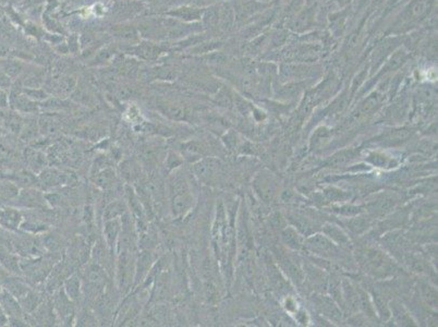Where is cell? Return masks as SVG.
I'll return each mask as SVG.
<instances>
[{"instance_id": "6da1fadb", "label": "cell", "mask_w": 438, "mask_h": 327, "mask_svg": "<svg viewBox=\"0 0 438 327\" xmlns=\"http://www.w3.org/2000/svg\"><path fill=\"white\" fill-rule=\"evenodd\" d=\"M136 253L137 252L129 251L116 253L117 260L113 271H115L117 289L121 297L127 296L129 292L133 290Z\"/></svg>"}, {"instance_id": "7a4b0ae2", "label": "cell", "mask_w": 438, "mask_h": 327, "mask_svg": "<svg viewBox=\"0 0 438 327\" xmlns=\"http://www.w3.org/2000/svg\"><path fill=\"white\" fill-rule=\"evenodd\" d=\"M51 298L59 323L64 326H70L76 323L77 305L67 296L63 288L61 287L54 292Z\"/></svg>"}, {"instance_id": "3957f363", "label": "cell", "mask_w": 438, "mask_h": 327, "mask_svg": "<svg viewBox=\"0 0 438 327\" xmlns=\"http://www.w3.org/2000/svg\"><path fill=\"white\" fill-rule=\"evenodd\" d=\"M29 325L35 326H55L59 323L55 312L52 298L47 297L33 312L27 315Z\"/></svg>"}, {"instance_id": "277c9868", "label": "cell", "mask_w": 438, "mask_h": 327, "mask_svg": "<svg viewBox=\"0 0 438 327\" xmlns=\"http://www.w3.org/2000/svg\"><path fill=\"white\" fill-rule=\"evenodd\" d=\"M169 212L173 218L179 219L184 217L194 205V198L191 190L176 192L167 195Z\"/></svg>"}, {"instance_id": "5b68a950", "label": "cell", "mask_w": 438, "mask_h": 327, "mask_svg": "<svg viewBox=\"0 0 438 327\" xmlns=\"http://www.w3.org/2000/svg\"><path fill=\"white\" fill-rule=\"evenodd\" d=\"M15 201V205L20 208L26 209H45L48 207V203L46 201L45 194L32 188H23L22 191H19Z\"/></svg>"}, {"instance_id": "8992f818", "label": "cell", "mask_w": 438, "mask_h": 327, "mask_svg": "<svg viewBox=\"0 0 438 327\" xmlns=\"http://www.w3.org/2000/svg\"><path fill=\"white\" fill-rule=\"evenodd\" d=\"M0 305H2L4 309L8 320H11V318H22V320H27L28 314L23 311L19 300L17 298H14L12 294L10 292H8L5 288H3V290L0 291Z\"/></svg>"}, {"instance_id": "52a82bcc", "label": "cell", "mask_w": 438, "mask_h": 327, "mask_svg": "<svg viewBox=\"0 0 438 327\" xmlns=\"http://www.w3.org/2000/svg\"><path fill=\"white\" fill-rule=\"evenodd\" d=\"M39 185L47 188H55L63 184H69L71 177L56 168H44L38 175Z\"/></svg>"}, {"instance_id": "ba28073f", "label": "cell", "mask_w": 438, "mask_h": 327, "mask_svg": "<svg viewBox=\"0 0 438 327\" xmlns=\"http://www.w3.org/2000/svg\"><path fill=\"white\" fill-rule=\"evenodd\" d=\"M2 283L3 287L19 301L26 297L29 291L33 288L27 281L21 279L17 275L4 276L2 277Z\"/></svg>"}, {"instance_id": "9c48e42d", "label": "cell", "mask_w": 438, "mask_h": 327, "mask_svg": "<svg viewBox=\"0 0 438 327\" xmlns=\"http://www.w3.org/2000/svg\"><path fill=\"white\" fill-rule=\"evenodd\" d=\"M24 219L23 213L15 207L0 208V226L9 231H18Z\"/></svg>"}, {"instance_id": "30bf717a", "label": "cell", "mask_w": 438, "mask_h": 327, "mask_svg": "<svg viewBox=\"0 0 438 327\" xmlns=\"http://www.w3.org/2000/svg\"><path fill=\"white\" fill-rule=\"evenodd\" d=\"M121 231V222L120 218L105 220L103 225V237L104 242L106 243L107 248L112 252L116 253L117 242L119 235Z\"/></svg>"}, {"instance_id": "8fae6325", "label": "cell", "mask_w": 438, "mask_h": 327, "mask_svg": "<svg viewBox=\"0 0 438 327\" xmlns=\"http://www.w3.org/2000/svg\"><path fill=\"white\" fill-rule=\"evenodd\" d=\"M62 288L67 296L78 306L83 300V287H82V278L77 272L70 275L66 282L63 283Z\"/></svg>"}, {"instance_id": "7c38bea8", "label": "cell", "mask_w": 438, "mask_h": 327, "mask_svg": "<svg viewBox=\"0 0 438 327\" xmlns=\"http://www.w3.org/2000/svg\"><path fill=\"white\" fill-rule=\"evenodd\" d=\"M93 182L99 189L108 191L116 186L118 182V177L115 170L111 167H107L93 175Z\"/></svg>"}, {"instance_id": "4fadbf2b", "label": "cell", "mask_w": 438, "mask_h": 327, "mask_svg": "<svg viewBox=\"0 0 438 327\" xmlns=\"http://www.w3.org/2000/svg\"><path fill=\"white\" fill-rule=\"evenodd\" d=\"M219 162L214 158H206L196 162L193 165V173L200 180H208L212 178L218 169Z\"/></svg>"}, {"instance_id": "5bb4252c", "label": "cell", "mask_w": 438, "mask_h": 327, "mask_svg": "<svg viewBox=\"0 0 438 327\" xmlns=\"http://www.w3.org/2000/svg\"><path fill=\"white\" fill-rule=\"evenodd\" d=\"M119 174L128 183H136L141 180V166L135 160H125L119 167Z\"/></svg>"}, {"instance_id": "9a60e30c", "label": "cell", "mask_w": 438, "mask_h": 327, "mask_svg": "<svg viewBox=\"0 0 438 327\" xmlns=\"http://www.w3.org/2000/svg\"><path fill=\"white\" fill-rule=\"evenodd\" d=\"M128 205L125 199H115L107 203L103 211V222L109 219L120 218L128 212Z\"/></svg>"}, {"instance_id": "2e32d148", "label": "cell", "mask_w": 438, "mask_h": 327, "mask_svg": "<svg viewBox=\"0 0 438 327\" xmlns=\"http://www.w3.org/2000/svg\"><path fill=\"white\" fill-rule=\"evenodd\" d=\"M45 294L46 292L44 293V291L42 290L32 288L27 296L19 301L24 312L27 314H31L33 312V311L47 298L45 297Z\"/></svg>"}, {"instance_id": "e0dca14e", "label": "cell", "mask_w": 438, "mask_h": 327, "mask_svg": "<svg viewBox=\"0 0 438 327\" xmlns=\"http://www.w3.org/2000/svg\"><path fill=\"white\" fill-rule=\"evenodd\" d=\"M13 107L21 112H34L37 110L36 104L26 95H17L12 97Z\"/></svg>"}, {"instance_id": "ac0fdd59", "label": "cell", "mask_w": 438, "mask_h": 327, "mask_svg": "<svg viewBox=\"0 0 438 327\" xmlns=\"http://www.w3.org/2000/svg\"><path fill=\"white\" fill-rule=\"evenodd\" d=\"M19 193V186L12 181H0V201H13Z\"/></svg>"}, {"instance_id": "d6986e66", "label": "cell", "mask_w": 438, "mask_h": 327, "mask_svg": "<svg viewBox=\"0 0 438 327\" xmlns=\"http://www.w3.org/2000/svg\"><path fill=\"white\" fill-rule=\"evenodd\" d=\"M27 156L29 165L33 171H36V173L38 171V173H40V171L46 167V158L43 153L38 151H30L27 154Z\"/></svg>"}, {"instance_id": "ffe728a7", "label": "cell", "mask_w": 438, "mask_h": 327, "mask_svg": "<svg viewBox=\"0 0 438 327\" xmlns=\"http://www.w3.org/2000/svg\"><path fill=\"white\" fill-rule=\"evenodd\" d=\"M76 323L78 326H95L99 323V320H97L94 311L88 308H83L77 315Z\"/></svg>"}, {"instance_id": "44dd1931", "label": "cell", "mask_w": 438, "mask_h": 327, "mask_svg": "<svg viewBox=\"0 0 438 327\" xmlns=\"http://www.w3.org/2000/svg\"><path fill=\"white\" fill-rule=\"evenodd\" d=\"M183 162L181 156H179L177 153L170 151L166 155V158L164 161V170L167 175H169L172 171L176 170L177 168L181 167V164ZM166 175V176H167Z\"/></svg>"}, {"instance_id": "7402d4cb", "label": "cell", "mask_w": 438, "mask_h": 327, "mask_svg": "<svg viewBox=\"0 0 438 327\" xmlns=\"http://www.w3.org/2000/svg\"><path fill=\"white\" fill-rule=\"evenodd\" d=\"M7 105H8V96L3 89H0V108L7 107Z\"/></svg>"}, {"instance_id": "603a6c76", "label": "cell", "mask_w": 438, "mask_h": 327, "mask_svg": "<svg viewBox=\"0 0 438 327\" xmlns=\"http://www.w3.org/2000/svg\"><path fill=\"white\" fill-rule=\"evenodd\" d=\"M10 85L9 77L5 76L4 73H0V87H6Z\"/></svg>"}, {"instance_id": "cb8c5ba5", "label": "cell", "mask_w": 438, "mask_h": 327, "mask_svg": "<svg viewBox=\"0 0 438 327\" xmlns=\"http://www.w3.org/2000/svg\"><path fill=\"white\" fill-rule=\"evenodd\" d=\"M7 324H8V317H7L6 313H5V311H4L3 307H2V305H0V326H5Z\"/></svg>"}, {"instance_id": "d4e9b609", "label": "cell", "mask_w": 438, "mask_h": 327, "mask_svg": "<svg viewBox=\"0 0 438 327\" xmlns=\"http://www.w3.org/2000/svg\"><path fill=\"white\" fill-rule=\"evenodd\" d=\"M0 134H2V128H0Z\"/></svg>"}]
</instances>
